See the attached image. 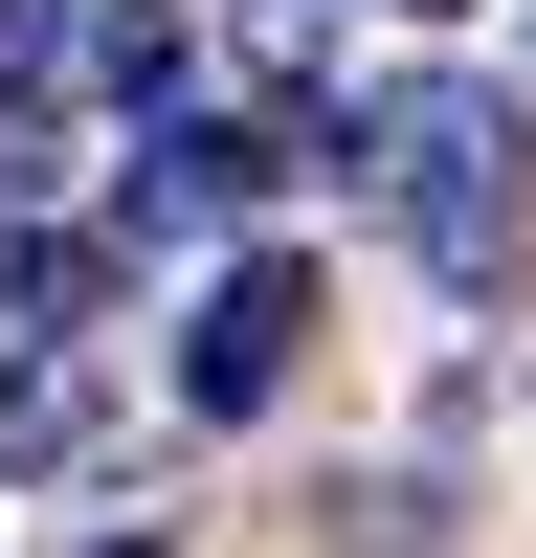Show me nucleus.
Listing matches in <instances>:
<instances>
[{
  "label": "nucleus",
  "mask_w": 536,
  "mask_h": 558,
  "mask_svg": "<svg viewBox=\"0 0 536 558\" xmlns=\"http://www.w3.org/2000/svg\"><path fill=\"white\" fill-rule=\"evenodd\" d=\"M357 202H380L447 291H491V268H514V89H447V68L380 89V112H357Z\"/></svg>",
  "instance_id": "f257e3e1"
},
{
  "label": "nucleus",
  "mask_w": 536,
  "mask_h": 558,
  "mask_svg": "<svg viewBox=\"0 0 536 558\" xmlns=\"http://www.w3.org/2000/svg\"><path fill=\"white\" fill-rule=\"evenodd\" d=\"M68 68V0H0V89H45Z\"/></svg>",
  "instance_id": "423d86ee"
},
{
  "label": "nucleus",
  "mask_w": 536,
  "mask_h": 558,
  "mask_svg": "<svg viewBox=\"0 0 536 558\" xmlns=\"http://www.w3.org/2000/svg\"><path fill=\"white\" fill-rule=\"evenodd\" d=\"M89 68H112V112H157V89H202V23H179V0H112Z\"/></svg>",
  "instance_id": "39448f33"
},
{
  "label": "nucleus",
  "mask_w": 536,
  "mask_h": 558,
  "mask_svg": "<svg viewBox=\"0 0 536 558\" xmlns=\"http://www.w3.org/2000/svg\"><path fill=\"white\" fill-rule=\"evenodd\" d=\"M268 23H336V0H268Z\"/></svg>",
  "instance_id": "0eeeda50"
},
{
  "label": "nucleus",
  "mask_w": 536,
  "mask_h": 558,
  "mask_svg": "<svg viewBox=\"0 0 536 558\" xmlns=\"http://www.w3.org/2000/svg\"><path fill=\"white\" fill-rule=\"evenodd\" d=\"M402 23H447V0H402Z\"/></svg>",
  "instance_id": "6e6552de"
},
{
  "label": "nucleus",
  "mask_w": 536,
  "mask_h": 558,
  "mask_svg": "<svg viewBox=\"0 0 536 558\" xmlns=\"http://www.w3.org/2000/svg\"><path fill=\"white\" fill-rule=\"evenodd\" d=\"M268 157H291V134H223V112H179V89H157L134 157H112V223H134V246H223V223L268 202Z\"/></svg>",
  "instance_id": "f03ea898"
},
{
  "label": "nucleus",
  "mask_w": 536,
  "mask_h": 558,
  "mask_svg": "<svg viewBox=\"0 0 536 558\" xmlns=\"http://www.w3.org/2000/svg\"><path fill=\"white\" fill-rule=\"evenodd\" d=\"M89 447H112V380H89L68 336H45V357H0V470H89Z\"/></svg>",
  "instance_id": "20e7f679"
},
{
  "label": "nucleus",
  "mask_w": 536,
  "mask_h": 558,
  "mask_svg": "<svg viewBox=\"0 0 536 558\" xmlns=\"http://www.w3.org/2000/svg\"><path fill=\"white\" fill-rule=\"evenodd\" d=\"M291 357H313V268L291 246H246L202 313H179V402L202 425H246V402H291Z\"/></svg>",
  "instance_id": "7ed1b4c3"
}]
</instances>
